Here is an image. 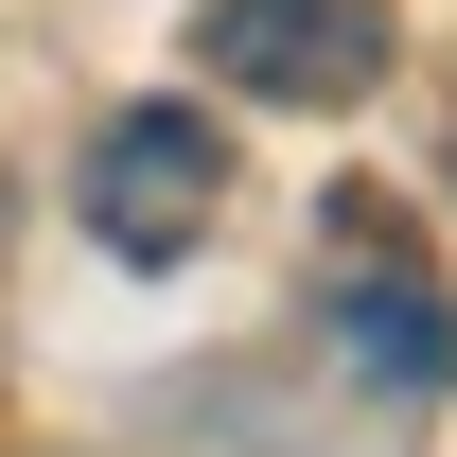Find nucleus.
Wrapping results in <instances>:
<instances>
[{"label":"nucleus","mask_w":457,"mask_h":457,"mask_svg":"<svg viewBox=\"0 0 457 457\" xmlns=\"http://www.w3.org/2000/svg\"><path fill=\"white\" fill-rule=\"evenodd\" d=\"M317 317H335V352H352L387 404H440V387H457L440 264L404 246V212H387V194H335V212H317Z\"/></svg>","instance_id":"nucleus-1"},{"label":"nucleus","mask_w":457,"mask_h":457,"mask_svg":"<svg viewBox=\"0 0 457 457\" xmlns=\"http://www.w3.org/2000/svg\"><path fill=\"white\" fill-rule=\"evenodd\" d=\"M71 212H88V246L106 264H194L228 212V123L212 106H123L88 159H71Z\"/></svg>","instance_id":"nucleus-2"},{"label":"nucleus","mask_w":457,"mask_h":457,"mask_svg":"<svg viewBox=\"0 0 457 457\" xmlns=\"http://www.w3.org/2000/svg\"><path fill=\"white\" fill-rule=\"evenodd\" d=\"M194 54H212V88H246V106L335 123V106L387 88V0H212Z\"/></svg>","instance_id":"nucleus-3"}]
</instances>
